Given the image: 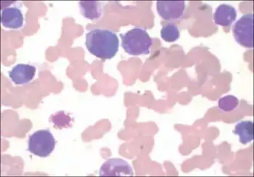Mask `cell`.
<instances>
[{
	"label": "cell",
	"mask_w": 254,
	"mask_h": 177,
	"mask_svg": "<svg viewBox=\"0 0 254 177\" xmlns=\"http://www.w3.org/2000/svg\"><path fill=\"white\" fill-rule=\"evenodd\" d=\"M236 42L246 48L254 47V15L247 14L241 17L233 27Z\"/></svg>",
	"instance_id": "277c9868"
},
{
	"label": "cell",
	"mask_w": 254,
	"mask_h": 177,
	"mask_svg": "<svg viewBox=\"0 0 254 177\" xmlns=\"http://www.w3.org/2000/svg\"><path fill=\"white\" fill-rule=\"evenodd\" d=\"M157 11L164 20H178L184 15L186 2L184 1H158Z\"/></svg>",
	"instance_id": "8992f818"
},
{
	"label": "cell",
	"mask_w": 254,
	"mask_h": 177,
	"mask_svg": "<svg viewBox=\"0 0 254 177\" xmlns=\"http://www.w3.org/2000/svg\"><path fill=\"white\" fill-rule=\"evenodd\" d=\"M51 119L52 122L54 124L55 126L59 128H66V127L70 126V122H71L70 117L63 112L55 114L51 117Z\"/></svg>",
	"instance_id": "5bb4252c"
},
{
	"label": "cell",
	"mask_w": 254,
	"mask_h": 177,
	"mask_svg": "<svg viewBox=\"0 0 254 177\" xmlns=\"http://www.w3.org/2000/svg\"><path fill=\"white\" fill-rule=\"evenodd\" d=\"M236 18V9L228 4H221L214 14V23L223 27H230Z\"/></svg>",
	"instance_id": "9c48e42d"
},
{
	"label": "cell",
	"mask_w": 254,
	"mask_h": 177,
	"mask_svg": "<svg viewBox=\"0 0 254 177\" xmlns=\"http://www.w3.org/2000/svg\"><path fill=\"white\" fill-rule=\"evenodd\" d=\"M23 13L18 7H6L1 11V23L4 28L19 29L23 27Z\"/></svg>",
	"instance_id": "52a82bcc"
},
{
	"label": "cell",
	"mask_w": 254,
	"mask_h": 177,
	"mask_svg": "<svg viewBox=\"0 0 254 177\" xmlns=\"http://www.w3.org/2000/svg\"><path fill=\"white\" fill-rule=\"evenodd\" d=\"M56 144V141L49 130H42L30 136L28 150L39 157L46 158L53 153Z\"/></svg>",
	"instance_id": "3957f363"
},
{
	"label": "cell",
	"mask_w": 254,
	"mask_h": 177,
	"mask_svg": "<svg viewBox=\"0 0 254 177\" xmlns=\"http://www.w3.org/2000/svg\"><path fill=\"white\" fill-rule=\"evenodd\" d=\"M161 37L165 42L172 43L180 39V31L176 25L168 23L166 26H163L161 31Z\"/></svg>",
	"instance_id": "7c38bea8"
},
{
	"label": "cell",
	"mask_w": 254,
	"mask_h": 177,
	"mask_svg": "<svg viewBox=\"0 0 254 177\" xmlns=\"http://www.w3.org/2000/svg\"><path fill=\"white\" fill-rule=\"evenodd\" d=\"M218 105L219 109L223 112H231L238 107L239 105V100L234 95H229L220 98Z\"/></svg>",
	"instance_id": "4fadbf2b"
},
{
	"label": "cell",
	"mask_w": 254,
	"mask_h": 177,
	"mask_svg": "<svg viewBox=\"0 0 254 177\" xmlns=\"http://www.w3.org/2000/svg\"><path fill=\"white\" fill-rule=\"evenodd\" d=\"M122 46L130 55H147L153 41L143 28L135 27L126 34H121Z\"/></svg>",
	"instance_id": "7a4b0ae2"
},
{
	"label": "cell",
	"mask_w": 254,
	"mask_h": 177,
	"mask_svg": "<svg viewBox=\"0 0 254 177\" xmlns=\"http://www.w3.org/2000/svg\"><path fill=\"white\" fill-rule=\"evenodd\" d=\"M234 133L239 136L240 142L244 145L254 140V123L252 121H242L235 125Z\"/></svg>",
	"instance_id": "30bf717a"
},
{
	"label": "cell",
	"mask_w": 254,
	"mask_h": 177,
	"mask_svg": "<svg viewBox=\"0 0 254 177\" xmlns=\"http://www.w3.org/2000/svg\"><path fill=\"white\" fill-rule=\"evenodd\" d=\"M100 177L133 176L131 166L125 160L111 159L106 161L100 170Z\"/></svg>",
	"instance_id": "5b68a950"
},
{
	"label": "cell",
	"mask_w": 254,
	"mask_h": 177,
	"mask_svg": "<svg viewBox=\"0 0 254 177\" xmlns=\"http://www.w3.org/2000/svg\"><path fill=\"white\" fill-rule=\"evenodd\" d=\"M86 46L94 56L102 59H111L119 51V38L109 30L93 29L86 34Z\"/></svg>",
	"instance_id": "6da1fadb"
},
{
	"label": "cell",
	"mask_w": 254,
	"mask_h": 177,
	"mask_svg": "<svg viewBox=\"0 0 254 177\" xmlns=\"http://www.w3.org/2000/svg\"><path fill=\"white\" fill-rule=\"evenodd\" d=\"M81 14L91 20H98L101 17L100 2L97 1H82L79 2Z\"/></svg>",
	"instance_id": "8fae6325"
},
{
	"label": "cell",
	"mask_w": 254,
	"mask_h": 177,
	"mask_svg": "<svg viewBox=\"0 0 254 177\" xmlns=\"http://www.w3.org/2000/svg\"><path fill=\"white\" fill-rule=\"evenodd\" d=\"M36 71L34 66L18 64L9 73V77L14 84L25 85L34 79Z\"/></svg>",
	"instance_id": "ba28073f"
}]
</instances>
